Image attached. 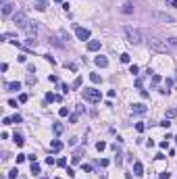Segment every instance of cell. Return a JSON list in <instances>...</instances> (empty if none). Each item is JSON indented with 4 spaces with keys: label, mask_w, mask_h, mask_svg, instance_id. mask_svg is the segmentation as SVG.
Returning a JSON list of instances; mask_svg holds the SVG:
<instances>
[{
    "label": "cell",
    "mask_w": 177,
    "mask_h": 179,
    "mask_svg": "<svg viewBox=\"0 0 177 179\" xmlns=\"http://www.w3.org/2000/svg\"><path fill=\"white\" fill-rule=\"evenodd\" d=\"M150 17H152L154 21H160V23H175V17H173V15H167V13H163V10H152Z\"/></svg>",
    "instance_id": "obj_3"
},
{
    "label": "cell",
    "mask_w": 177,
    "mask_h": 179,
    "mask_svg": "<svg viewBox=\"0 0 177 179\" xmlns=\"http://www.w3.org/2000/svg\"><path fill=\"white\" fill-rule=\"evenodd\" d=\"M146 110H148V108L142 104V102H138V104H133V106H131V113H133V115H144Z\"/></svg>",
    "instance_id": "obj_9"
},
{
    "label": "cell",
    "mask_w": 177,
    "mask_h": 179,
    "mask_svg": "<svg viewBox=\"0 0 177 179\" xmlns=\"http://www.w3.org/2000/svg\"><path fill=\"white\" fill-rule=\"evenodd\" d=\"M81 154H84V150H81V148H79V150H75V152H73V156H71V162H73V165L81 162Z\"/></svg>",
    "instance_id": "obj_13"
},
{
    "label": "cell",
    "mask_w": 177,
    "mask_h": 179,
    "mask_svg": "<svg viewBox=\"0 0 177 179\" xmlns=\"http://www.w3.org/2000/svg\"><path fill=\"white\" fill-rule=\"evenodd\" d=\"M90 79H92V83H100V81H102V77H100L98 73H90Z\"/></svg>",
    "instance_id": "obj_18"
},
{
    "label": "cell",
    "mask_w": 177,
    "mask_h": 179,
    "mask_svg": "<svg viewBox=\"0 0 177 179\" xmlns=\"http://www.w3.org/2000/svg\"><path fill=\"white\" fill-rule=\"evenodd\" d=\"M158 179H171V173H169V171H163V173L158 175Z\"/></svg>",
    "instance_id": "obj_31"
},
{
    "label": "cell",
    "mask_w": 177,
    "mask_h": 179,
    "mask_svg": "<svg viewBox=\"0 0 177 179\" xmlns=\"http://www.w3.org/2000/svg\"><path fill=\"white\" fill-rule=\"evenodd\" d=\"M173 117H177V108H169L167 110V119H173Z\"/></svg>",
    "instance_id": "obj_21"
},
{
    "label": "cell",
    "mask_w": 177,
    "mask_h": 179,
    "mask_svg": "<svg viewBox=\"0 0 177 179\" xmlns=\"http://www.w3.org/2000/svg\"><path fill=\"white\" fill-rule=\"evenodd\" d=\"M121 10H123V13H125V15H131V13H133V2H125V4H123V8H121Z\"/></svg>",
    "instance_id": "obj_16"
},
{
    "label": "cell",
    "mask_w": 177,
    "mask_h": 179,
    "mask_svg": "<svg viewBox=\"0 0 177 179\" xmlns=\"http://www.w3.org/2000/svg\"><path fill=\"white\" fill-rule=\"evenodd\" d=\"M35 44H38L35 38H27V46H29V48H35Z\"/></svg>",
    "instance_id": "obj_30"
},
{
    "label": "cell",
    "mask_w": 177,
    "mask_h": 179,
    "mask_svg": "<svg viewBox=\"0 0 177 179\" xmlns=\"http://www.w3.org/2000/svg\"><path fill=\"white\" fill-rule=\"evenodd\" d=\"M144 129H146V125H144V123H136V131H138V133H142Z\"/></svg>",
    "instance_id": "obj_29"
},
{
    "label": "cell",
    "mask_w": 177,
    "mask_h": 179,
    "mask_svg": "<svg viewBox=\"0 0 177 179\" xmlns=\"http://www.w3.org/2000/svg\"><path fill=\"white\" fill-rule=\"evenodd\" d=\"M50 148H52V152H60L63 150V142L60 140H52L50 142Z\"/></svg>",
    "instance_id": "obj_15"
},
{
    "label": "cell",
    "mask_w": 177,
    "mask_h": 179,
    "mask_svg": "<svg viewBox=\"0 0 177 179\" xmlns=\"http://www.w3.org/2000/svg\"><path fill=\"white\" fill-rule=\"evenodd\" d=\"M54 162H56V160H54V156H48V158H46V165H50V167H52Z\"/></svg>",
    "instance_id": "obj_38"
},
{
    "label": "cell",
    "mask_w": 177,
    "mask_h": 179,
    "mask_svg": "<svg viewBox=\"0 0 177 179\" xmlns=\"http://www.w3.org/2000/svg\"><path fill=\"white\" fill-rule=\"evenodd\" d=\"M129 73H131V75H138V73H140V67H138V65H131V67H129Z\"/></svg>",
    "instance_id": "obj_24"
},
{
    "label": "cell",
    "mask_w": 177,
    "mask_h": 179,
    "mask_svg": "<svg viewBox=\"0 0 177 179\" xmlns=\"http://www.w3.org/2000/svg\"><path fill=\"white\" fill-rule=\"evenodd\" d=\"M100 46H102V44H100V40H90V42H88V50H90V52L100 50Z\"/></svg>",
    "instance_id": "obj_10"
},
{
    "label": "cell",
    "mask_w": 177,
    "mask_h": 179,
    "mask_svg": "<svg viewBox=\"0 0 177 179\" xmlns=\"http://www.w3.org/2000/svg\"><path fill=\"white\" fill-rule=\"evenodd\" d=\"M133 175H136V177H142V175H144V165H142L140 160L133 162Z\"/></svg>",
    "instance_id": "obj_8"
},
{
    "label": "cell",
    "mask_w": 177,
    "mask_h": 179,
    "mask_svg": "<svg viewBox=\"0 0 177 179\" xmlns=\"http://www.w3.org/2000/svg\"><path fill=\"white\" fill-rule=\"evenodd\" d=\"M11 13H13V2H4V4H2V15L8 17Z\"/></svg>",
    "instance_id": "obj_14"
},
{
    "label": "cell",
    "mask_w": 177,
    "mask_h": 179,
    "mask_svg": "<svg viewBox=\"0 0 177 179\" xmlns=\"http://www.w3.org/2000/svg\"><path fill=\"white\" fill-rule=\"evenodd\" d=\"M13 21H15V25H17V27H21V29H25V27L29 25V19H27V15H25L23 10L15 13V15H13Z\"/></svg>",
    "instance_id": "obj_5"
},
{
    "label": "cell",
    "mask_w": 177,
    "mask_h": 179,
    "mask_svg": "<svg viewBox=\"0 0 177 179\" xmlns=\"http://www.w3.org/2000/svg\"><path fill=\"white\" fill-rule=\"evenodd\" d=\"M63 129H65V127H63L60 123H54V125H52V131H54L56 135H59V133H63Z\"/></svg>",
    "instance_id": "obj_19"
},
{
    "label": "cell",
    "mask_w": 177,
    "mask_h": 179,
    "mask_svg": "<svg viewBox=\"0 0 177 179\" xmlns=\"http://www.w3.org/2000/svg\"><path fill=\"white\" fill-rule=\"evenodd\" d=\"M67 175H69V177H75V171H73L71 167H67Z\"/></svg>",
    "instance_id": "obj_44"
},
{
    "label": "cell",
    "mask_w": 177,
    "mask_h": 179,
    "mask_svg": "<svg viewBox=\"0 0 177 179\" xmlns=\"http://www.w3.org/2000/svg\"><path fill=\"white\" fill-rule=\"evenodd\" d=\"M13 142H15L17 146H23V144H25V140H23V135H21V133H17V131H15V135H13Z\"/></svg>",
    "instance_id": "obj_17"
},
{
    "label": "cell",
    "mask_w": 177,
    "mask_h": 179,
    "mask_svg": "<svg viewBox=\"0 0 177 179\" xmlns=\"http://www.w3.org/2000/svg\"><path fill=\"white\" fill-rule=\"evenodd\" d=\"M100 98H102L100 90H94V88H84V100H88V102H100Z\"/></svg>",
    "instance_id": "obj_4"
},
{
    "label": "cell",
    "mask_w": 177,
    "mask_h": 179,
    "mask_svg": "<svg viewBox=\"0 0 177 179\" xmlns=\"http://www.w3.org/2000/svg\"><path fill=\"white\" fill-rule=\"evenodd\" d=\"M129 60H131L129 54H121V62H129Z\"/></svg>",
    "instance_id": "obj_40"
},
{
    "label": "cell",
    "mask_w": 177,
    "mask_h": 179,
    "mask_svg": "<svg viewBox=\"0 0 177 179\" xmlns=\"http://www.w3.org/2000/svg\"><path fill=\"white\" fill-rule=\"evenodd\" d=\"M175 140H177V138H175Z\"/></svg>",
    "instance_id": "obj_55"
},
{
    "label": "cell",
    "mask_w": 177,
    "mask_h": 179,
    "mask_svg": "<svg viewBox=\"0 0 177 179\" xmlns=\"http://www.w3.org/2000/svg\"><path fill=\"white\" fill-rule=\"evenodd\" d=\"M19 177V171H17V169H11V171H8V179H17Z\"/></svg>",
    "instance_id": "obj_22"
},
{
    "label": "cell",
    "mask_w": 177,
    "mask_h": 179,
    "mask_svg": "<svg viewBox=\"0 0 177 179\" xmlns=\"http://www.w3.org/2000/svg\"><path fill=\"white\" fill-rule=\"evenodd\" d=\"M75 35H77V40L86 42V40H90V29H86V27H79V25H75Z\"/></svg>",
    "instance_id": "obj_6"
},
{
    "label": "cell",
    "mask_w": 177,
    "mask_h": 179,
    "mask_svg": "<svg viewBox=\"0 0 177 179\" xmlns=\"http://www.w3.org/2000/svg\"><path fill=\"white\" fill-rule=\"evenodd\" d=\"M25 33H27V38H35V33H38V25H35V21H33V23L29 21V25L25 27Z\"/></svg>",
    "instance_id": "obj_7"
},
{
    "label": "cell",
    "mask_w": 177,
    "mask_h": 179,
    "mask_svg": "<svg viewBox=\"0 0 177 179\" xmlns=\"http://www.w3.org/2000/svg\"><path fill=\"white\" fill-rule=\"evenodd\" d=\"M56 162H59V167H67V158H59Z\"/></svg>",
    "instance_id": "obj_39"
},
{
    "label": "cell",
    "mask_w": 177,
    "mask_h": 179,
    "mask_svg": "<svg viewBox=\"0 0 177 179\" xmlns=\"http://www.w3.org/2000/svg\"><path fill=\"white\" fill-rule=\"evenodd\" d=\"M104 148H106V142H96V150L98 152H102Z\"/></svg>",
    "instance_id": "obj_26"
},
{
    "label": "cell",
    "mask_w": 177,
    "mask_h": 179,
    "mask_svg": "<svg viewBox=\"0 0 177 179\" xmlns=\"http://www.w3.org/2000/svg\"><path fill=\"white\" fill-rule=\"evenodd\" d=\"M25 158H27V154H17V165H21Z\"/></svg>",
    "instance_id": "obj_32"
},
{
    "label": "cell",
    "mask_w": 177,
    "mask_h": 179,
    "mask_svg": "<svg viewBox=\"0 0 177 179\" xmlns=\"http://www.w3.org/2000/svg\"><path fill=\"white\" fill-rule=\"evenodd\" d=\"M77 121H79V115H77V113H75V115H71V117H69V123H71V125H75V123H77Z\"/></svg>",
    "instance_id": "obj_27"
},
{
    "label": "cell",
    "mask_w": 177,
    "mask_h": 179,
    "mask_svg": "<svg viewBox=\"0 0 177 179\" xmlns=\"http://www.w3.org/2000/svg\"><path fill=\"white\" fill-rule=\"evenodd\" d=\"M98 162H100V167H108V160H106V158H100Z\"/></svg>",
    "instance_id": "obj_43"
},
{
    "label": "cell",
    "mask_w": 177,
    "mask_h": 179,
    "mask_svg": "<svg viewBox=\"0 0 177 179\" xmlns=\"http://www.w3.org/2000/svg\"><path fill=\"white\" fill-rule=\"evenodd\" d=\"M165 86H167V88H165V90H169V88H171V86H173V79H167V81H165Z\"/></svg>",
    "instance_id": "obj_49"
},
{
    "label": "cell",
    "mask_w": 177,
    "mask_h": 179,
    "mask_svg": "<svg viewBox=\"0 0 177 179\" xmlns=\"http://www.w3.org/2000/svg\"><path fill=\"white\" fill-rule=\"evenodd\" d=\"M59 115H60V117H67V115H69V108H67V106H63V108L59 110Z\"/></svg>",
    "instance_id": "obj_33"
},
{
    "label": "cell",
    "mask_w": 177,
    "mask_h": 179,
    "mask_svg": "<svg viewBox=\"0 0 177 179\" xmlns=\"http://www.w3.org/2000/svg\"><path fill=\"white\" fill-rule=\"evenodd\" d=\"M158 146H160V148H169V140H163Z\"/></svg>",
    "instance_id": "obj_42"
},
{
    "label": "cell",
    "mask_w": 177,
    "mask_h": 179,
    "mask_svg": "<svg viewBox=\"0 0 177 179\" xmlns=\"http://www.w3.org/2000/svg\"><path fill=\"white\" fill-rule=\"evenodd\" d=\"M142 86H144V81H142V79L138 77V79H136V88H140V90H142Z\"/></svg>",
    "instance_id": "obj_45"
},
{
    "label": "cell",
    "mask_w": 177,
    "mask_h": 179,
    "mask_svg": "<svg viewBox=\"0 0 177 179\" xmlns=\"http://www.w3.org/2000/svg\"><path fill=\"white\" fill-rule=\"evenodd\" d=\"M94 62H96V65H98L100 69L108 67V59H106V56H96V59H94Z\"/></svg>",
    "instance_id": "obj_11"
},
{
    "label": "cell",
    "mask_w": 177,
    "mask_h": 179,
    "mask_svg": "<svg viewBox=\"0 0 177 179\" xmlns=\"http://www.w3.org/2000/svg\"><path fill=\"white\" fill-rule=\"evenodd\" d=\"M17 60H19V62H25V60H27V56H25V54H21V56H17Z\"/></svg>",
    "instance_id": "obj_50"
},
{
    "label": "cell",
    "mask_w": 177,
    "mask_h": 179,
    "mask_svg": "<svg viewBox=\"0 0 177 179\" xmlns=\"http://www.w3.org/2000/svg\"><path fill=\"white\" fill-rule=\"evenodd\" d=\"M27 86H35V75L27 73Z\"/></svg>",
    "instance_id": "obj_23"
},
{
    "label": "cell",
    "mask_w": 177,
    "mask_h": 179,
    "mask_svg": "<svg viewBox=\"0 0 177 179\" xmlns=\"http://www.w3.org/2000/svg\"><path fill=\"white\" fill-rule=\"evenodd\" d=\"M2 123H4V125H11V123H13V119H8V117H4V119H2Z\"/></svg>",
    "instance_id": "obj_51"
},
{
    "label": "cell",
    "mask_w": 177,
    "mask_h": 179,
    "mask_svg": "<svg viewBox=\"0 0 177 179\" xmlns=\"http://www.w3.org/2000/svg\"><path fill=\"white\" fill-rule=\"evenodd\" d=\"M171 6H173V8H177V0H171Z\"/></svg>",
    "instance_id": "obj_52"
},
{
    "label": "cell",
    "mask_w": 177,
    "mask_h": 179,
    "mask_svg": "<svg viewBox=\"0 0 177 179\" xmlns=\"http://www.w3.org/2000/svg\"><path fill=\"white\" fill-rule=\"evenodd\" d=\"M52 100H56V96H54V94H50V92H48V94H46V102H52Z\"/></svg>",
    "instance_id": "obj_36"
},
{
    "label": "cell",
    "mask_w": 177,
    "mask_h": 179,
    "mask_svg": "<svg viewBox=\"0 0 177 179\" xmlns=\"http://www.w3.org/2000/svg\"><path fill=\"white\" fill-rule=\"evenodd\" d=\"M148 48L158 54H171V50H173L165 40H148Z\"/></svg>",
    "instance_id": "obj_2"
},
{
    "label": "cell",
    "mask_w": 177,
    "mask_h": 179,
    "mask_svg": "<svg viewBox=\"0 0 177 179\" xmlns=\"http://www.w3.org/2000/svg\"><path fill=\"white\" fill-rule=\"evenodd\" d=\"M54 2H63V0H54Z\"/></svg>",
    "instance_id": "obj_53"
},
{
    "label": "cell",
    "mask_w": 177,
    "mask_h": 179,
    "mask_svg": "<svg viewBox=\"0 0 177 179\" xmlns=\"http://www.w3.org/2000/svg\"><path fill=\"white\" fill-rule=\"evenodd\" d=\"M81 81H84V79H81V77H77V79L73 81V88H81Z\"/></svg>",
    "instance_id": "obj_34"
},
{
    "label": "cell",
    "mask_w": 177,
    "mask_h": 179,
    "mask_svg": "<svg viewBox=\"0 0 177 179\" xmlns=\"http://www.w3.org/2000/svg\"><path fill=\"white\" fill-rule=\"evenodd\" d=\"M21 121H23V119H21V115H15V117H13V123H21Z\"/></svg>",
    "instance_id": "obj_48"
},
{
    "label": "cell",
    "mask_w": 177,
    "mask_h": 179,
    "mask_svg": "<svg viewBox=\"0 0 177 179\" xmlns=\"http://www.w3.org/2000/svg\"><path fill=\"white\" fill-rule=\"evenodd\" d=\"M56 179H60V177H56Z\"/></svg>",
    "instance_id": "obj_54"
},
{
    "label": "cell",
    "mask_w": 177,
    "mask_h": 179,
    "mask_svg": "<svg viewBox=\"0 0 177 179\" xmlns=\"http://www.w3.org/2000/svg\"><path fill=\"white\" fill-rule=\"evenodd\" d=\"M27 100H29L27 94H19V102H27Z\"/></svg>",
    "instance_id": "obj_35"
},
{
    "label": "cell",
    "mask_w": 177,
    "mask_h": 179,
    "mask_svg": "<svg viewBox=\"0 0 177 179\" xmlns=\"http://www.w3.org/2000/svg\"><path fill=\"white\" fill-rule=\"evenodd\" d=\"M44 59H46V60H48V62H50V65H54V62H56V60H54V59H52V56H50V54H46V56H44Z\"/></svg>",
    "instance_id": "obj_46"
},
{
    "label": "cell",
    "mask_w": 177,
    "mask_h": 179,
    "mask_svg": "<svg viewBox=\"0 0 177 179\" xmlns=\"http://www.w3.org/2000/svg\"><path fill=\"white\" fill-rule=\"evenodd\" d=\"M31 173H33V175L40 173V165H38V162H31Z\"/></svg>",
    "instance_id": "obj_25"
},
{
    "label": "cell",
    "mask_w": 177,
    "mask_h": 179,
    "mask_svg": "<svg viewBox=\"0 0 177 179\" xmlns=\"http://www.w3.org/2000/svg\"><path fill=\"white\" fill-rule=\"evenodd\" d=\"M81 169H84L86 173H90V171H92V165H81Z\"/></svg>",
    "instance_id": "obj_47"
},
{
    "label": "cell",
    "mask_w": 177,
    "mask_h": 179,
    "mask_svg": "<svg viewBox=\"0 0 177 179\" xmlns=\"http://www.w3.org/2000/svg\"><path fill=\"white\" fill-rule=\"evenodd\" d=\"M165 42H167V44H169L171 48H175V50H177V38H167Z\"/></svg>",
    "instance_id": "obj_20"
},
{
    "label": "cell",
    "mask_w": 177,
    "mask_h": 179,
    "mask_svg": "<svg viewBox=\"0 0 177 179\" xmlns=\"http://www.w3.org/2000/svg\"><path fill=\"white\" fill-rule=\"evenodd\" d=\"M160 81H163V77H160V75H156V73H154V75H152V83H154V86H156V83H160Z\"/></svg>",
    "instance_id": "obj_28"
},
{
    "label": "cell",
    "mask_w": 177,
    "mask_h": 179,
    "mask_svg": "<svg viewBox=\"0 0 177 179\" xmlns=\"http://www.w3.org/2000/svg\"><path fill=\"white\" fill-rule=\"evenodd\" d=\"M21 90V83L19 81H8L6 83V92H19Z\"/></svg>",
    "instance_id": "obj_12"
},
{
    "label": "cell",
    "mask_w": 177,
    "mask_h": 179,
    "mask_svg": "<svg viewBox=\"0 0 177 179\" xmlns=\"http://www.w3.org/2000/svg\"><path fill=\"white\" fill-rule=\"evenodd\" d=\"M158 125H160V127H167V129H169V127H171V123H169V119L160 121V123H158Z\"/></svg>",
    "instance_id": "obj_37"
},
{
    "label": "cell",
    "mask_w": 177,
    "mask_h": 179,
    "mask_svg": "<svg viewBox=\"0 0 177 179\" xmlns=\"http://www.w3.org/2000/svg\"><path fill=\"white\" fill-rule=\"evenodd\" d=\"M48 81H50V83H56V81H59V77H56V75H50V77H48Z\"/></svg>",
    "instance_id": "obj_41"
},
{
    "label": "cell",
    "mask_w": 177,
    "mask_h": 179,
    "mask_svg": "<svg viewBox=\"0 0 177 179\" xmlns=\"http://www.w3.org/2000/svg\"><path fill=\"white\" fill-rule=\"evenodd\" d=\"M123 33H125L127 42H129V44H133V46L142 44V40H144L142 31H140V29H136V27H131V25H123Z\"/></svg>",
    "instance_id": "obj_1"
}]
</instances>
